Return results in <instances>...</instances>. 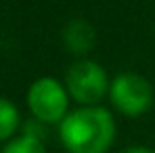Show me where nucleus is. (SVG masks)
<instances>
[{
    "instance_id": "nucleus-5",
    "label": "nucleus",
    "mask_w": 155,
    "mask_h": 153,
    "mask_svg": "<svg viewBox=\"0 0 155 153\" xmlns=\"http://www.w3.org/2000/svg\"><path fill=\"white\" fill-rule=\"evenodd\" d=\"M61 40H63V46L71 55L76 57H84L86 52H90L94 48V42H97V32L90 21L86 19H69L65 25H63V32H61Z\"/></svg>"
},
{
    "instance_id": "nucleus-3",
    "label": "nucleus",
    "mask_w": 155,
    "mask_h": 153,
    "mask_svg": "<svg viewBox=\"0 0 155 153\" xmlns=\"http://www.w3.org/2000/svg\"><path fill=\"white\" fill-rule=\"evenodd\" d=\"M65 88L69 92V99L80 103L82 107H92L103 101L105 95H109V84L111 80L103 69L92 59H78L71 63L65 72Z\"/></svg>"
},
{
    "instance_id": "nucleus-1",
    "label": "nucleus",
    "mask_w": 155,
    "mask_h": 153,
    "mask_svg": "<svg viewBox=\"0 0 155 153\" xmlns=\"http://www.w3.org/2000/svg\"><path fill=\"white\" fill-rule=\"evenodd\" d=\"M67 153H107L115 141V118L101 105L78 107L59 124Z\"/></svg>"
},
{
    "instance_id": "nucleus-8",
    "label": "nucleus",
    "mask_w": 155,
    "mask_h": 153,
    "mask_svg": "<svg viewBox=\"0 0 155 153\" xmlns=\"http://www.w3.org/2000/svg\"><path fill=\"white\" fill-rule=\"evenodd\" d=\"M120 153H155V149L145 147V145H132V147H126L124 151H120Z\"/></svg>"
},
{
    "instance_id": "nucleus-2",
    "label": "nucleus",
    "mask_w": 155,
    "mask_h": 153,
    "mask_svg": "<svg viewBox=\"0 0 155 153\" xmlns=\"http://www.w3.org/2000/svg\"><path fill=\"white\" fill-rule=\"evenodd\" d=\"M109 101L117 113L126 118H140L153 107L155 92L145 76L134 72H122L111 78Z\"/></svg>"
},
{
    "instance_id": "nucleus-7",
    "label": "nucleus",
    "mask_w": 155,
    "mask_h": 153,
    "mask_svg": "<svg viewBox=\"0 0 155 153\" xmlns=\"http://www.w3.org/2000/svg\"><path fill=\"white\" fill-rule=\"evenodd\" d=\"M2 153H46V151H44V143H42L40 136L23 132L21 136L11 138L4 145Z\"/></svg>"
},
{
    "instance_id": "nucleus-4",
    "label": "nucleus",
    "mask_w": 155,
    "mask_h": 153,
    "mask_svg": "<svg viewBox=\"0 0 155 153\" xmlns=\"http://www.w3.org/2000/svg\"><path fill=\"white\" fill-rule=\"evenodd\" d=\"M27 107L38 122L61 124L69 113V92L57 78H38L27 90Z\"/></svg>"
},
{
    "instance_id": "nucleus-6",
    "label": "nucleus",
    "mask_w": 155,
    "mask_h": 153,
    "mask_svg": "<svg viewBox=\"0 0 155 153\" xmlns=\"http://www.w3.org/2000/svg\"><path fill=\"white\" fill-rule=\"evenodd\" d=\"M19 122L21 118H19V109L15 107V103L0 97V141L13 138V134L19 128Z\"/></svg>"
}]
</instances>
